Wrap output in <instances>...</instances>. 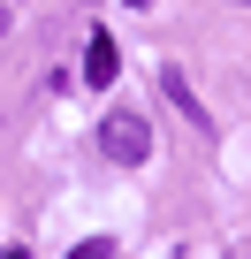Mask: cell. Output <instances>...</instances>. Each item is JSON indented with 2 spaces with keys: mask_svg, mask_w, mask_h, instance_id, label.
I'll list each match as a JSON object with an SVG mask.
<instances>
[{
  "mask_svg": "<svg viewBox=\"0 0 251 259\" xmlns=\"http://www.w3.org/2000/svg\"><path fill=\"white\" fill-rule=\"evenodd\" d=\"M69 259H114V244H107V236H91V244H76Z\"/></svg>",
  "mask_w": 251,
  "mask_h": 259,
  "instance_id": "277c9868",
  "label": "cell"
},
{
  "mask_svg": "<svg viewBox=\"0 0 251 259\" xmlns=\"http://www.w3.org/2000/svg\"><path fill=\"white\" fill-rule=\"evenodd\" d=\"M0 259H31V251H23V244H8V251H0Z\"/></svg>",
  "mask_w": 251,
  "mask_h": 259,
  "instance_id": "5b68a950",
  "label": "cell"
},
{
  "mask_svg": "<svg viewBox=\"0 0 251 259\" xmlns=\"http://www.w3.org/2000/svg\"><path fill=\"white\" fill-rule=\"evenodd\" d=\"M114 76H122V54H114V38H107V31H91V38H84V84H91V92H107Z\"/></svg>",
  "mask_w": 251,
  "mask_h": 259,
  "instance_id": "7a4b0ae2",
  "label": "cell"
},
{
  "mask_svg": "<svg viewBox=\"0 0 251 259\" xmlns=\"http://www.w3.org/2000/svg\"><path fill=\"white\" fill-rule=\"evenodd\" d=\"M160 92H168V99H175V107H183V122H190V130H198V138H213V122H206V107H198V92H190V84H183V69H160Z\"/></svg>",
  "mask_w": 251,
  "mask_h": 259,
  "instance_id": "3957f363",
  "label": "cell"
},
{
  "mask_svg": "<svg viewBox=\"0 0 251 259\" xmlns=\"http://www.w3.org/2000/svg\"><path fill=\"white\" fill-rule=\"evenodd\" d=\"M99 145H107V160H122V168H137V160L153 153V130H145V114H130V107H114V114L99 122Z\"/></svg>",
  "mask_w": 251,
  "mask_h": 259,
  "instance_id": "6da1fadb",
  "label": "cell"
}]
</instances>
